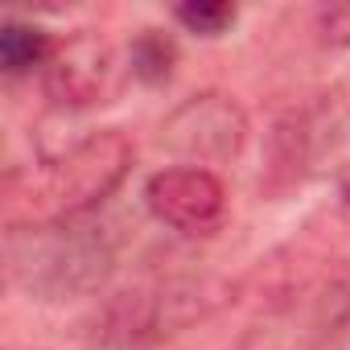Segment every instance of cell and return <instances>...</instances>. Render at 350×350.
Segmentation results:
<instances>
[{"instance_id": "cell-1", "label": "cell", "mask_w": 350, "mask_h": 350, "mask_svg": "<svg viewBox=\"0 0 350 350\" xmlns=\"http://www.w3.org/2000/svg\"><path fill=\"white\" fill-rule=\"evenodd\" d=\"M231 297L235 284L215 272L152 276L99 297L79 317V338L91 350H152L227 309Z\"/></svg>"}, {"instance_id": "cell-2", "label": "cell", "mask_w": 350, "mask_h": 350, "mask_svg": "<svg viewBox=\"0 0 350 350\" xmlns=\"http://www.w3.org/2000/svg\"><path fill=\"white\" fill-rule=\"evenodd\" d=\"M136 165V144L120 128H95L33 165L29 178L9 173V223L87 219L107 202Z\"/></svg>"}, {"instance_id": "cell-3", "label": "cell", "mask_w": 350, "mask_h": 350, "mask_svg": "<svg viewBox=\"0 0 350 350\" xmlns=\"http://www.w3.org/2000/svg\"><path fill=\"white\" fill-rule=\"evenodd\" d=\"M111 272H116V239L91 219L5 227V276L29 301L66 305L99 297Z\"/></svg>"}, {"instance_id": "cell-4", "label": "cell", "mask_w": 350, "mask_h": 350, "mask_svg": "<svg viewBox=\"0 0 350 350\" xmlns=\"http://www.w3.org/2000/svg\"><path fill=\"white\" fill-rule=\"evenodd\" d=\"M350 346V272L301 280L272 297L243 329L239 350H346Z\"/></svg>"}, {"instance_id": "cell-5", "label": "cell", "mask_w": 350, "mask_h": 350, "mask_svg": "<svg viewBox=\"0 0 350 350\" xmlns=\"http://www.w3.org/2000/svg\"><path fill=\"white\" fill-rule=\"evenodd\" d=\"M247 111L235 95L227 91H198L182 99L161 124H157V144L169 157H182L186 165H219L235 161L247 144Z\"/></svg>"}, {"instance_id": "cell-6", "label": "cell", "mask_w": 350, "mask_h": 350, "mask_svg": "<svg viewBox=\"0 0 350 350\" xmlns=\"http://www.w3.org/2000/svg\"><path fill=\"white\" fill-rule=\"evenodd\" d=\"M42 91L54 107H66V111L111 103L120 95L116 46L95 29H79V33L62 38L42 70Z\"/></svg>"}, {"instance_id": "cell-7", "label": "cell", "mask_w": 350, "mask_h": 350, "mask_svg": "<svg viewBox=\"0 0 350 350\" xmlns=\"http://www.w3.org/2000/svg\"><path fill=\"white\" fill-rule=\"evenodd\" d=\"M350 144V103L329 91L305 107H293L272 132V165L288 178H305L334 161Z\"/></svg>"}, {"instance_id": "cell-8", "label": "cell", "mask_w": 350, "mask_h": 350, "mask_svg": "<svg viewBox=\"0 0 350 350\" xmlns=\"http://www.w3.org/2000/svg\"><path fill=\"white\" fill-rule=\"evenodd\" d=\"M144 206L178 235H215L227 219V186L215 169L169 165L144 182Z\"/></svg>"}, {"instance_id": "cell-9", "label": "cell", "mask_w": 350, "mask_h": 350, "mask_svg": "<svg viewBox=\"0 0 350 350\" xmlns=\"http://www.w3.org/2000/svg\"><path fill=\"white\" fill-rule=\"evenodd\" d=\"M54 46L58 42L42 25L25 21V17H5L0 21V70H5L9 79H25L33 70L42 75L50 54H54Z\"/></svg>"}, {"instance_id": "cell-10", "label": "cell", "mask_w": 350, "mask_h": 350, "mask_svg": "<svg viewBox=\"0 0 350 350\" xmlns=\"http://www.w3.org/2000/svg\"><path fill=\"white\" fill-rule=\"evenodd\" d=\"M173 66H178V42H173L165 29H140L128 46V75L144 87H161L173 79Z\"/></svg>"}, {"instance_id": "cell-11", "label": "cell", "mask_w": 350, "mask_h": 350, "mask_svg": "<svg viewBox=\"0 0 350 350\" xmlns=\"http://www.w3.org/2000/svg\"><path fill=\"white\" fill-rule=\"evenodd\" d=\"M173 21L194 38H223L239 21V9L227 0H186V5L173 9Z\"/></svg>"}, {"instance_id": "cell-12", "label": "cell", "mask_w": 350, "mask_h": 350, "mask_svg": "<svg viewBox=\"0 0 350 350\" xmlns=\"http://www.w3.org/2000/svg\"><path fill=\"white\" fill-rule=\"evenodd\" d=\"M317 29H321V42L325 46H338L346 50L350 46V5H329L317 13Z\"/></svg>"}, {"instance_id": "cell-13", "label": "cell", "mask_w": 350, "mask_h": 350, "mask_svg": "<svg viewBox=\"0 0 350 350\" xmlns=\"http://www.w3.org/2000/svg\"><path fill=\"white\" fill-rule=\"evenodd\" d=\"M338 211H342V219L350 223V165L338 173Z\"/></svg>"}]
</instances>
